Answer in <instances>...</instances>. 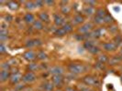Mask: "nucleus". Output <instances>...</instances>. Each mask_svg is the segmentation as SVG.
Segmentation results:
<instances>
[{
  "label": "nucleus",
  "mask_w": 122,
  "mask_h": 91,
  "mask_svg": "<svg viewBox=\"0 0 122 91\" xmlns=\"http://www.w3.org/2000/svg\"><path fill=\"white\" fill-rule=\"evenodd\" d=\"M69 71L73 74H80V73L85 71V67L82 64H77V63H72L68 67Z\"/></svg>",
  "instance_id": "nucleus-1"
},
{
  "label": "nucleus",
  "mask_w": 122,
  "mask_h": 91,
  "mask_svg": "<svg viewBox=\"0 0 122 91\" xmlns=\"http://www.w3.org/2000/svg\"><path fill=\"white\" fill-rule=\"evenodd\" d=\"M36 79V76L33 72H27L24 76L22 77V80L26 82V83H30V82H33L34 80Z\"/></svg>",
  "instance_id": "nucleus-2"
},
{
  "label": "nucleus",
  "mask_w": 122,
  "mask_h": 91,
  "mask_svg": "<svg viewBox=\"0 0 122 91\" xmlns=\"http://www.w3.org/2000/svg\"><path fill=\"white\" fill-rule=\"evenodd\" d=\"M51 81L53 83V85L56 87H60L62 84V81H63V78L61 75H54L51 78Z\"/></svg>",
  "instance_id": "nucleus-3"
},
{
  "label": "nucleus",
  "mask_w": 122,
  "mask_h": 91,
  "mask_svg": "<svg viewBox=\"0 0 122 91\" xmlns=\"http://www.w3.org/2000/svg\"><path fill=\"white\" fill-rule=\"evenodd\" d=\"M50 73L52 74L53 76L54 75H61L63 73V68L61 67H59V66H55L50 69Z\"/></svg>",
  "instance_id": "nucleus-4"
},
{
  "label": "nucleus",
  "mask_w": 122,
  "mask_h": 91,
  "mask_svg": "<svg viewBox=\"0 0 122 91\" xmlns=\"http://www.w3.org/2000/svg\"><path fill=\"white\" fill-rule=\"evenodd\" d=\"M23 56H24V58L26 59V60L31 61V60H33V59H35V57H36V55H35V53H34L33 51L30 50V51H27V52H25L24 55H23Z\"/></svg>",
  "instance_id": "nucleus-5"
},
{
  "label": "nucleus",
  "mask_w": 122,
  "mask_h": 91,
  "mask_svg": "<svg viewBox=\"0 0 122 91\" xmlns=\"http://www.w3.org/2000/svg\"><path fill=\"white\" fill-rule=\"evenodd\" d=\"M40 45H41V41L39 40V39H32V40H30V41L26 43L27 48H33V47L40 46Z\"/></svg>",
  "instance_id": "nucleus-6"
},
{
  "label": "nucleus",
  "mask_w": 122,
  "mask_h": 91,
  "mask_svg": "<svg viewBox=\"0 0 122 91\" xmlns=\"http://www.w3.org/2000/svg\"><path fill=\"white\" fill-rule=\"evenodd\" d=\"M83 81H84V83L87 86H93L95 85V82H96V78H92L91 76H86L83 79Z\"/></svg>",
  "instance_id": "nucleus-7"
},
{
  "label": "nucleus",
  "mask_w": 122,
  "mask_h": 91,
  "mask_svg": "<svg viewBox=\"0 0 122 91\" xmlns=\"http://www.w3.org/2000/svg\"><path fill=\"white\" fill-rule=\"evenodd\" d=\"M7 78H10L8 70H4V69H2L1 72H0V80H1V82L6 81V80H7Z\"/></svg>",
  "instance_id": "nucleus-8"
},
{
  "label": "nucleus",
  "mask_w": 122,
  "mask_h": 91,
  "mask_svg": "<svg viewBox=\"0 0 122 91\" xmlns=\"http://www.w3.org/2000/svg\"><path fill=\"white\" fill-rule=\"evenodd\" d=\"M54 22L56 26H61V25L64 24V19L63 17L58 15V14H55L54 15Z\"/></svg>",
  "instance_id": "nucleus-9"
},
{
  "label": "nucleus",
  "mask_w": 122,
  "mask_h": 91,
  "mask_svg": "<svg viewBox=\"0 0 122 91\" xmlns=\"http://www.w3.org/2000/svg\"><path fill=\"white\" fill-rule=\"evenodd\" d=\"M92 27V24H90V23H86V24L83 25L81 27H80L79 29H78V31L79 32H81V33H87L88 31L91 29Z\"/></svg>",
  "instance_id": "nucleus-10"
},
{
  "label": "nucleus",
  "mask_w": 122,
  "mask_h": 91,
  "mask_svg": "<svg viewBox=\"0 0 122 91\" xmlns=\"http://www.w3.org/2000/svg\"><path fill=\"white\" fill-rule=\"evenodd\" d=\"M21 79V76L17 73V74H12L11 76H10V82L12 83V84H18V81Z\"/></svg>",
  "instance_id": "nucleus-11"
},
{
  "label": "nucleus",
  "mask_w": 122,
  "mask_h": 91,
  "mask_svg": "<svg viewBox=\"0 0 122 91\" xmlns=\"http://www.w3.org/2000/svg\"><path fill=\"white\" fill-rule=\"evenodd\" d=\"M103 48H104V49L107 50V51H112V50H114L116 48V44L112 42L105 43V44H103Z\"/></svg>",
  "instance_id": "nucleus-12"
},
{
  "label": "nucleus",
  "mask_w": 122,
  "mask_h": 91,
  "mask_svg": "<svg viewBox=\"0 0 122 91\" xmlns=\"http://www.w3.org/2000/svg\"><path fill=\"white\" fill-rule=\"evenodd\" d=\"M84 13L86 14V16H91L95 13V9L92 6H86L84 8Z\"/></svg>",
  "instance_id": "nucleus-13"
},
{
  "label": "nucleus",
  "mask_w": 122,
  "mask_h": 91,
  "mask_svg": "<svg viewBox=\"0 0 122 91\" xmlns=\"http://www.w3.org/2000/svg\"><path fill=\"white\" fill-rule=\"evenodd\" d=\"M24 20L27 23H34V16L31 13H27L24 16Z\"/></svg>",
  "instance_id": "nucleus-14"
},
{
  "label": "nucleus",
  "mask_w": 122,
  "mask_h": 91,
  "mask_svg": "<svg viewBox=\"0 0 122 91\" xmlns=\"http://www.w3.org/2000/svg\"><path fill=\"white\" fill-rule=\"evenodd\" d=\"M53 83H51V82H46L44 86H43V89L44 91H52L53 90Z\"/></svg>",
  "instance_id": "nucleus-15"
},
{
  "label": "nucleus",
  "mask_w": 122,
  "mask_h": 91,
  "mask_svg": "<svg viewBox=\"0 0 122 91\" xmlns=\"http://www.w3.org/2000/svg\"><path fill=\"white\" fill-rule=\"evenodd\" d=\"M39 17L42 22H49V15L47 13L41 12L39 15Z\"/></svg>",
  "instance_id": "nucleus-16"
},
{
  "label": "nucleus",
  "mask_w": 122,
  "mask_h": 91,
  "mask_svg": "<svg viewBox=\"0 0 122 91\" xmlns=\"http://www.w3.org/2000/svg\"><path fill=\"white\" fill-rule=\"evenodd\" d=\"M103 33H104V29L103 28H97V29H96V30L94 31L92 34H93L94 37H100L103 35Z\"/></svg>",
  "instance_id": "nucleus-17"
},
{
  "label": "nucleus",
  "mask_w": 122,
  "mask_h": 91,
  "mask_svg": "<svg viewBox=\"0 0 122 91\" xmlns=\"http://www.w3.org/2000/svg\"><path fill=\"white\" fill-rule=\"evenodd\" d=\"M7 6H8V8H10L11 10H15V9H17L18 8V3L17 2H14V1H9L8 3H7Z\"/></svg>",
  "instance_id": "nucleus-18"
},
{
  "label": "nucleus",
  "mask_w": 122,
  "mask_h": 91,
  "mask_svg": "<svg viewBox=\"0 0 122 91\" xmlns=\"http://www.w3.org/2000/svg\"><path fill=\"white\" fill-rule=\"evenodd\" d=\"M83 21H84V17H83L82 16H80V15L75 16L74 18H73V23H74V24H80V23H82Z\"/></svg>",
  "instance_id": "nucleus-19"
},
{
  "label": "nucleus",
  "mask_w": 122,
  "mask_h": 91,
  "mask_svg": "<svg viewBox=\"0 0 122 91\" xmlns=\"http://www.w3.org/2000/svg\"><path fill=\"white\" fill-rule=\"evenodd\" d=\"M96 14L97 17H104L105 16L107 15L106 14V11H105L103 8H98L97 10L96 11Z\"/></svg>",
  "instance_id": "nucleus-20"
},
{
  "label": "nucleus",
  "mask_w": 122,
  "mask_h": 91,
  "mask_svg": "<svg viewBox=\"0 0 122 91\" xmlns=\"http://www.w3.org/2000/svg\"><path fill=\"white\" fill-rule=\"evenodd\" d=\"M33 27L40 30V29H41L43 27L42 23H41V21H39V20H36V21H34V23H33Z\"/></svg>",
  "instance_id": "nucleus-21"
},
{
  "label": "nucleus",
  "mask_w": 122,
  "mask_h": 91,
  "mask_svg": "<svg viewBox=\"0 0 122 91\" xmlns=\"http://www.w3.org/2000/svg\"><path fill=\"white\" fill-rule=\"evenodd\" d=\"M65 34H66V32L64 31V29H63L62 27L56 29L54 32V35H56V36H64Z\"/></svg>",
  "instance_id": "nucleus-22"
},
{
  "label": "nucleus",
  "mask_w": 122,
  "mask_h": 91,
  "mask_svg": "<svg viewBox=\"0 0 122 91\" xmlns=\"http://www.w3.org/2000/svg\"><path fill=\"white\" fill-rule=\"evenodd\" d=\"M62 28L64 29V31H65L66 33H69V32H71V31L73 30V26H72V25L68 24V23H66V24L63 25Z\"/></svg>",
  "instance_id": "nucleus-23"
},
{
  "label": "nucleus",
  "mask_w": 122,
  "mask_h": 91,
  "mask_svg": "<svg viewBox=\"0 0 122 91\" xmlns=\"http://www.w3.org/2000/svg\"><path fill=\"white\" fill-rule=\"evenodd\" d=\"M6 38H7V31L1 30L0 31V39H1V41H4Z\"/></svg>",
  "instance_id": "nucleus-24"
},
{
  "label": "nucleus",
  "mask_w": 122,
  "mask_h": 91,
  "mask_svg": "<svg viewBox=\"0 0 122 91\" xmlns=\"http://www.w3.org/2000/svg\"><path fill=\"white\" fill-rule=\"evenodd\" d=\"M84 47H85L86 49H88V50H89L91 48H93V47H94V42H93V41H91V40H87L86 42H85Z\"/></svg>",
  "instance_id": "nucleus-25"
},
{
  "label": "nucleus",
  "mask_w": 122,
  "mask_h": 91,
  "mask_svg": "<svg viewBox=\"0 0 122 91\" xmlns=\"http://www.w3.org/2000/svg\"><path fill=\"white\" fill-rule=\"evenodd\" d=\"M37 56H38V58L41 59V60H43V59L47 58V55H46V53H44L43 51H40V52L37 54Z\"/></svg>",
  "instance_id": "nucleus-26"
},
{
  "label": "nucleus",
  "mask_w": 122,
  "mask_h": 91,
  "mask_svg": "<svg viewBox=\"0 0 122 91\" xmlns=\"http://www.w3.org/2000/svg\"><path fill=\"white\" fill-rule=\"evenodd\" d=\"M98 62H100V63H106L107 61V56H106V55H101V56H99L97 58Z\"/></svg>",
  "instance_id": "nucleus-27"
},
{
  "label": "nucleus",
  "mask_w": 122,
  "mask_h": 91,
  "mask_svg": "<svg viewBox=\"0 0 122 91\" xmlns=\"http://www.w3.org/2000/svg\"><path fill=\"white\" fill-rule=\"evenodd\" d=\"M36 6H37L36 4H35V3H33V2H27V3H26V8H27V9L31 10V9L35 8Z\"/></svg>",
  "instance_id": "nucleus-28"
},
{
  "label": "nucleus",
  "mask_w": 122,
  "mask_h": 91,
  "mask_svg": "<svg viewBox=\"0 0 122 91\" xmlns=\"http://www.w3.org/2000/svg\"><path fill=\"white\" fill-rule=\"evenodd\" d=\"M94 21H95L96 24H102L104 22V17H100L96 16L95 18H94Z\"/></svg>",
  "instance_id": "nucleus-29"
},
{
  "label": "nucleus",
  "mask_w": 122,
  "mask_h": 91,
  "mask_svg": "<svg viewBox=\"0 0 122 91\" xmlns=\"http://www.w3.org/2000/svg\"><path fill=\"white\" fill-rule=\"evenodd\" d=\"M37 67H38V66H37V64H35V63H30V64L28 66V68H29V70H30V72L35 71L37 69Z\"/></svg>",
  "instance_id": "nucleus-30"
},
{
  "label": "nucleus",
  "mask_w": 122,
  "mask_h": 91,
  "mask_svg": "<svg viewBox=\"0 0 122 91\" xmlns=\"http://www.w3.org/2000/svg\"><path fill=\"white\" fill-rule=\"evenodd\" d=\"M112 21H113V18H112V17H111L110 15H108V14H107V15L104 17L105 23H111Z\"/></svg>",
  "instance_id": "nucleus-31"
},
{
  "label": "nucleus",
  "mask_w": 122,
  "mask_h": 91,
  "mask_svg": "<svg viewBox=\"0 0 122 91\" xmlns=\"http://www.w3.org/2000/svg\"><path fill=\"white\" fill-rule=\"evenodd\" d=\"M90 53H92V54H97L98 52H99V48H98L97 47H93V48H91L88 50Z\"/></svg>",
  "instance_id": "nucleus-32"
},
{
  "label": "nucleus",
  "mask_w": 122,
  "mask_h": 91,
  "mask_svg": "<svg viewBox=\"0 0 122 91\" xmlns=\"http://www.w3.org/2000/svg\"><path fill=\"white\" fill-rule=\"evenodd\" d=\"M114 41H115V44H116V46H117V45L118 46V45H119V44L122 42V37L120 36H117L116 37L114 38Z\"/></svg>",
  "instance_id": "nucleus-33"
},
{
  "label": "nucleus",
  "mask_w": 122,
  "mask_h": 91,
  "mask_svg": "<svg viewBox=\"0 0 122 91\" xmlns=\"http://www.w3.org/2000/svg\"><path fill=\"white\" fill-rule=\"evenodd\" d=\"M69 11H70V8L67 6H62V7H61V13L62 14H68Z\"/></svg>",
  "instance_id": "nucleus-34"
},
{
  "label": "nucleus",
  "mask_w": 122,
  "mask_h": 91,
  "mask_svg": "<svg viewBox=\"0 0 122 91\" xmlns=\"http://www.w3.org/2000/svg\"><path fill=\"white\" fill-rule=\"evenodd\" d=\"M118 58L117 57H113V58H111L109 60V63H110V65H115V64H117V62H118Z\"/></svg>",
  "instance_id": "nucleus-35"
},
{
  "label": "nucleus",
  "mask_w": 122,
  "mask_h": 91,
  "mask_svg": "<svg viewBox=\"0 0 122 91\" xmlns=\"http://www.w3.org/2000/svg\"><path fill=\"white\" fill-rule=\"evenodd\" d=\"M1 67H2V69H4V70H8V69H9V63H3V64L1 65Z\"/></svg>",
  "instance_id": "nucleus-36"
},
{
  "label": "nucleus",
  "mask_w": 122,
  "mask_h": 91,
  "mask_svg": "<svg viewBox=\"0 0 122 91\" xmlns=\"http://www.w3.org/2000/svg\"><path fill=\"white\" fill-rule=\"evenodd\" d=\"M23 87H24V85H23V84H21V83H18L17 85L15 86L16 90H21V89H23Z\"/></svg>",
  "instance_id": "nucleus-37"
},
{
  "label": "nucleus",
  "mask_w": 122,
  "mask_h": 91,
  "mask_svg": "<svg viewBox=\"0 0 122 91\" xmlns=\"http://www.w3.org/2000/svg\"><path fill=\"white\" fill-rule=\"evenodd\" d=\"M0 52L1 53H5L6 52V48H5V47H4L3 44H1V46H0Z\"/></svg>",
  "instance_id": "nucleus-38"
},
{
  "label": "nucleus",
  "mask_w": 122,
  "mask_h": 91,
  "mask_svg": "<svg viewBox=\"0 0 122 91\" xmlns=\"http://www.w3.org/2000/svg\"><path fill=\"white\" fill-rule=\"evenodd\" d=\"M96 67H97V68H104V66H103V63H100V62H97V63Z\"/></svg>",
  "instance_id": "nucleus-39"
},
{
  "label": "nucleus",
  "mask_w": 122,
  "mask_h": 91,
  "mask_svg": "<svg viewBox=\"0 0 122 91\" xmlns=\"http://www.w3.org/2000/svg\"><path fill=\"white\" fill-rule=\"evenodd\" d=\"M44 3H45V2H42V1H36V2H35L36 6H42V5Z\"/></svg>",
  "instance_id": "nucleus-40"
},
{
  "label": "nucleus",
  "mask_w": 122,
  "mask_h": 91,
  "mask_svg": "<svg viewBox=\"0 0 122 91\" xmlns=\"http://www.w3.org/2000/svg\"><path fill=\"white\" fill-rule=\"evenodd\" d=\"M12 20V17L11 16H9V15H6V21L7 22V21H11Z\"/></svg>",
  "instance_id": "nucleus-41"
},
{
  "label": "nucleus",
  "mask_w": 122,
  "mask_h": 91,
  "mask_svg": "<svg viewBox=\"0 0 122 91\" xmlns=\"http://www.w3.org/2000/svg\"><path fill=\"white\" fill-rule=\"evenodd\" d=\"M65 91H75V90L73 89V87H67L66 89H65Z\"/></svg>",
  "instance_id": "nucleus-42"
},
{
  "label": "nucleus",
  "mask_w": 122,
  "mask_h": 91,
  "mask_svg": "<svg viewBox=\"0 0 122 91\" xmlns=\"http://www.w3.org/2000/svg\"><path fill=\"white\" fill-rule=\"evenodd\" d=\"M45 3L48 4V5H52L53 4V1H45Z\"/></svg>",
  "instance_id": "nucleus-43"
},
{
  "label": "nucleus",
  "mask_w": 122,
  "mask_h": 91,
  "mask_svg": "<svg viewBox=\"0 0 122 91\" xmlns=\"http://www.w3.org/2000/svg\"><path fill=\"white\" fill-rule=\"evenodd\" d=\"M87 3H88L89 5H95V4H96V2H95V1H88Z\"/></svg>",
  "instance_id": "nucleus-44"
},
{
  "label": "nucleus",
  "mask_w": 122,
  "mask_h": 91,
  "mask_svg": "<svg viewBox=\"0 0 122 91\" xmlns=\"http://www.w3.org/2000/svg\"><path fill=\"white\" fill-rule=\"evenodd\" d=\"M114 10L118 12V11H119V7H117V6H115V7H114Z\"/></svg>",
  "instance_id": "nucleus-45"
},
{
  "label": "nucleus",
  "mask_w": 122,
  "mask_h": 91,
  "mask_svg": "<svg viewBox=\"0 0 122 91\" xmlns=\"http://www.w3.org/2000/svg\"><path fill=\"white\" fill-rule=\"evenodd\" d=\"M56 91H61V90H60V89H59V90H56Z\"/></svg>",
  "instance_id": "nucleus-46"
},
{
  "label": "nucleus",
  "mask_w": 122,
  "mask_h": 91,
  "mask_svg": "<svg viewBox=\"0 0 122 91\" xmlns=\"http://www.w3.org/2000/svg\"><path fill=\"white\" fill-rule=\"evenodd\" d=\"M121 54H122V49H121Z\"/></svg>",
  "instance_id": "nucleus-47"
},
{
  "label": "nucleus",
  "mask_w": 122,
  "mask_h": 91,
  "mask_svg": "<svg viewBox=\"0 0 122 91\" xmlns=\"http://www.w3.org/2000/svg\"><path fill=\"white\" fill-rule=\"evenodd\" d=\"M12 91H16V90H12Z\"/></svg>",
  "instance_id": "nucleus-48"
},
{
  "label": "nucleus",
  "mask_w": 122,
  "mask_h": 91,
  "mask_svg": "<svg viewBox=\"0 0 122 91\" xmlns=\"http://www.w3.org/2000/svg\"><path fill=\"white\" fill-rule=\"evenodd\" d=\"M121 78H122V77H121Z\"/></svg>",
  "instance_id": "nucleus-49"
}]
</instances>
